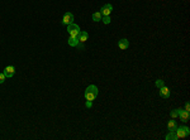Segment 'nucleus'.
I'll list each match as a JSON object with an SVG mask.
<instances>
[{
    "mask_svg": "<svg viewBox=\"0 0 190 140\" xmlns=\"http://www.w3.org/2000/svg\"><path fill=\"white\" fill-rule=\"evenodd\" d=\"M175 134H176L177 139H184V138H186V136L190 134V129L188 126L176 127V130H175Z\"/></svg>",
    "mask_w": 190,
    "mask_h": 140,
    "instance_id": "1",
    "label": "nucleus"
},
{
    "mask_svg": "<svg viewBox=\"0 0 190 140\" xmlns=\"http://www.w3.org/2000/svg\"><path fill=\"white\" fill-rule=\"evenodd\" d=\"M67 32L70 33V37H77L79 33H80V28H79L77 24L71 23V24L67 25Z\"/></svg>",
    "mask_w": 190,
    "mask_h": 140,
    "instance_id": "2",
    "label": "nucleus"
},
{
    "mask_svg": "<svg viewBox=\"0 0 190 140\" xmlns=\"http://www.w3.org/2000/svg\"><path fill=\"white\" fill-rule=\"evenodd\" d=\"M61 23L65 25H68V24H71V23H74V14H71V13H66L63 15V18H62V20H61Z\"/></svg>",
    "mask_w": 190,
    "mask_h": 140,
    "instance_id": "3",
    "label": "nucleus"
},
{
    "mask_svg": "<svg viewBox=\"0 0 190 140\" xmlns=\"http://www.w3.org/2000/svg\"><path fill=\"white\" fill-rule=\"evenodd\" d=\"M14 73H15V68H14V66H6L5 68H4V75L6 76V78L13 77Z\"/></svg>",
    "mask_w": 190,
    "mask_h": 140,
    "instance_id": "4",
    "label": "nucleus"
},
{
    "mask_svg": "<svg viewBox=\"0 0 190 140\" xmlns=\"http://www.w3.org/2000/svg\"><path fill=\"white\" fill-rule=\"evenodd\" d=\"M112 10H113V6H112V4H106V5H104L101 8V15H104V17H106V15H110V13H112Z\"/></svg>",
    "mask_w": 190,
    "mask_h": 140,
    "instance_id": "5",
    "label": "nucleus"
},
{
    "mask_svg": "<svg viewBox=\"0 0 190 140\" xmlns=\"http://www.w3.org/2000/svg\"><path fill=\"white\" fill-rule=\"evenodd\" d=\"M160 96L163 97V98H169L170 97V90H169V87L162 86L161 88H160Z\"/></svg>",
    "mask_w": 190,
    "mask_h": 140,
    "instance_id": "6",
    "label": "nucleus"
},
{
    "mask_svg": "<svg viewBox=\"0 0 190 140\" xmlns=\"http://www.w3.org/2000/svg\"><path fill=\"white\" fill-rule=\"evenodd\" d=\"M189 111H185V110H182V109H180V111H179V117H180V120L181 121H188L189 120Z\"/></svg>",
    "mask_w": 190,
    "mask_h": 140,
    "instance_id": "7",
    "label": "nucleus"
},
{
    "mask_svg": "<svg viewBox=\"0 0 190 140\" xmlns=\"http://www.w3.org/2000/svg\"><path fill=\"white\" fill-rule=\"evenodd\" d=\"M118 47H119V49H122V51L127 49V48L129 47V42H128V39H125V38L120 39L119 42H118Z\"/></svg>",
    "mask_w": 190,
    "mask_h": 140,
    "instance_id": "8",
    "label": "nucleus"
},
{
    "mask_svg": "<svg viewBox=\"0 0 190 140\" xmlns=\"http://www.w3.org/2000/svg\"><path fill=\"white\" fill-rule=\"evenodd\" d=\"M87 38H89V34H87V32H81L80 30V33H79V36H77V39L80 43H85V42L87 40Z\"/></svg>",
    "mask_w": 190,
    "mask_h": 140,
    "instance_id": "9",
    "label": "nucleus"
},
{
    "mask_svg": "<svg viewBox=\"0 0 190 140\" xmlns=\"http://www.w3.org/2000/svg\"><path fill=\"white\" fill-rule=\"evenodd\" d=\"M79 39H77V37H70L68 38V44L71 45V47H77L79 45Z\"/></svg>",
    "mask_w": 190,
    "mask_h": 140,
    "instance_id": "10",
    "label": "nucleus"
},
{
    "mask_svg": "<svg viewBox=\"0 0 190 140\" xmlns=\"http://www.w3.org/2000/svg\"><path fill=\"white\" fill-rule=\"evenodd\" d=\"M167 127H169V131H175L176 130V123L174 121V119L171 120V121H169V124H167Z\"/></svg>",
    "mask_w": 190,
    "mask_h": 140,
    "instance_id": "11",
    "label": "nucleus"
},
{
    "mask_svg": "<svg viewBox=\"0 0 190 140\" xmlns=\"http://www.w3.org/2000/svg\"><path fill=\"white\" fill-rule=\"evenodd\" d=\"M84 97H85V100H89V101H94L95 100V95L91 93V92H87V91H85V95H84Z\"/></svg>",
    "mask_w": 190,
    "mask_h": 140,
    "instance_id": "12",
    "label": "nucleus"
},
{
    "mask_svg": "<svg viewBox=\"0 0 190 140\" xmlns=\"http://www.w3.org/2000/svg\"><path fill=\"white\" fill-rule=\"evenodd\" d=\"M86 91H87V92L94 93L95 96H96V95H98V87L95 86V85H91V86H89V87H87V88H86Z\"/></svg>",
    "mask_w": 190,
    "mask_h": 140,
    "instance_id": "13",
    "label": "nucleus"
},
{
    "mask_svg": "<svg viewBox=\"0 0 190 140\" xmlns=\"http://www.w3.org/2000/svg\"><path fill=\"white\" fill-rule=\"evenodd\" d=\"M166 140H177V136H176V134H175V131H170L169 134L166 135V138H165Z\"/></svg>",
    "mask_w": 190,
    "mask_h": 140,
    "instance_id": "14",
    "label": "nucleus"
},
{
    "mask_svg": "<svg viewBox=\"0 0 190 140\" xmlns=\"http://www.w3.org/2000/svg\"><path fill=\"white\" fill-rule=\"evenodd\" d=\"M101 17H103V15H101L100 11H96V13L93 14V20L94 22H100L101 20Z\"/></svg>",
    "mask_w": 190,
    "mask_h": 140,
    "instance_id": "15",
    "label": "nucleus"
},
{
    "mask_svg": "<svg viewBox=\"0 0 190 140\" xmlns=\"http://www.w3.org/2000/svg\"><path fill=\"white\" fill-rule=\"evenodd\" d=\"M179 111H180V109L172 110V111L170 112V116H171V119H176V117H179Z\"/></svg>",
    "mask_w": 190,
    "mask_h": 140,
    "instance_id": "16",
    "label": "nucleus"
},
{
    "mask_svg": "<svg viewBox=\"0 0 190 140\" xmlns=\"http://www.w3.org/2000/svg\"><path fill=\"white\" fill-rule=\"evenodd\" d=\"M101 20H103L104 24H109V23H110V17H109V15H106V17L101 18Z\"/></svg>",
    "mask_w": 190,
    "mask_h": 140,
    "instance_id": "17",
    "label": "nucleus"
},
{
    "mask_svg": "<svg viewBox=\"0 0 190 140\" xmlns=\"http://www.w3.org/2000/svg\"><path fill=\"white\" fill-rule=\"evenodd\" d=\"M156 86H157L158 88H161L162 86H165V83H163L162 79H157V81H156Z\"/></svg>",
    "mask_w": 190,
    "mask_h": 140,
    "instance_id": "18",
    "label": "nucleus"
},
{
    "mask_svg": "<svg viewBox=\"0 0 190 140\" xmlns=\"http://www.w3.org/2000/svg\"><path fill=\"white\" fill-rule=\"evenodd\" d=\"M5 79H6V76L4 75V72L3 73H0V83H4L5 82Z\"/></svg>",
    "mask_w": 190,
    "mask_h": 140,
    "instance_id": "19",
    "label": "nucleus"
},
{
    "mask_svg": "<svg viewBox=\"0 0 190 140\" xmlns=\"http://www.w3.org/2000/svg\"><path fill=\"white\" fill-rule=\"evenodd\" d=\"M85 106L87 109H90L91 106H93V101H89V100H86V102H85Z\"/></svg>",
    "mask_w": 190,
    "mask_h": 140,
    "instance_id": "20",
    "label": "nucleus"
},
{
    "mask_svg": "<svg viewBox=\"0 0 190 140\" xmlns=\"http://www.w3.org/2000/svg\"><path fill=\"white\" fill-rule=\"evenodd\" d=\"M185 111H190V106H189V102H186V104H185Z\"/></svg>",
    "mask_w": 190,
    "mask_h": 140,
    "instance_id": "21",
    "label": "nucleus"
}]
</instances>
